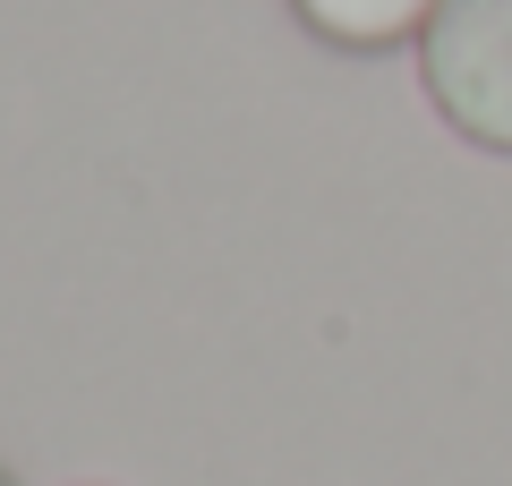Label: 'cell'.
<instances>
[{"label":"cell","mask_w":512,"mask_h":486,"mask_svg":"<svg viewBox=\"0 0 512 486\" xmlns=\"http://www.w3.org/2000/svg\"><path fill=\"white\" fill-rule=\"evenodd\" d=\"M419 77L444 128L512 154V0H436L419 35Z\"/></svg>","instance_id":"cell-1"},{"label":"cell","mask_w":512,"mask_h":486,"mask_svg":"<svg viewBox=\"0 0 512 486\" xmlns=\"http://www.w3.org/2000/svg\"><path fill=\"white\" fill-rule=\"evenodd\" d=\"M291 9L342 52H384L402 35H427V18H436V0H291Z\"/></svg>","instance_id":"cell-2"},{"label":"cell","mask_w":512,"mask_h":486,"mask_svg":"<svg viewBox=\"0 0 512 486\" xmlns=\"http://www.w3.org/2000/svg\"><path fill=\"white\" fill-rule=\"evenodd\" d=\"M0 486H9V478H0Z\"/></svg>","instance_id":"cell-3"}]
</instances>
